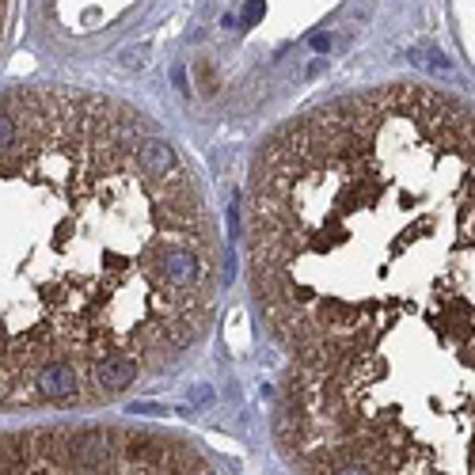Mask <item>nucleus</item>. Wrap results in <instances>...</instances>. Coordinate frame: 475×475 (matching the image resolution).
<instances>
[{
    "label": "nucleus",
    "mask_w": 475,
    "mask_h": 475,
    "mask_svg": "<svg viewBox=\"0 0 475 475\" xmlns=\"http://www.w3.org/2000/svg\"><path fill=\"white\" fill-rule=\"evenodd\" d=\"M251 289L293 353L274 437L301 475H475V115L342 96L251 167Z\"/></svg>",
    "instance_id": "nucleus-1"
},
{
    "label": "nucleus",
    "mask_w": 475,
    "mask_h": 475,
    "mask_svg": "<svg viewBox=\"0 0 475 475\" xmlns=\"http://www.w3.org/2000/svg\"><path fill=\"white\" fill-rule=\"evenodd\" d=\"M179 148L88 91L0 96V411L96 407L171 369L217 301Z\"/></svg>",
    "instance_id": "nucleus-2"
},
{
    "label": "nucleus",
    "mask_w": 475,
    "mask_h": 475,
    "mask_svg": "<svg viewBox=\"0 0 475 475\" xmlns=\"http://www.w3.org/2000/svg\"><path fill=\"white\" fill-rule=\"evenodd\" d=\"M0 475H221V468L156 430L53 422L0 430Z\"/></svg>",
    "instance_id": "nucleus-3"
},
{
    "label": "nucleus",
    "mask_w": 475,
    "mask_h": 475,
    "mask_svg": "<svg viewBox=\"0 0 475 475\" xmlns=\"http://www.w3.org/2000/svg\"><path fill=\"white\" fill-rule=\"evenodd\" d=\"M411 65H418V69L430 72V77H449L453 72V61L445 58L441 50H411Z\"/></svg>",
    "instance_id": "nucleus-4"
},
{
    "label": "nucleus",
    "mask_w": 475,
    "mask_h": 475,
    "mask_svg": "<svg viewBox=\"0 0 475 475\" xmlns=\"http://www.w3.org/2000/svg\"><path fill=\"white\" fill-rule=\"evenodd\" d=\"M266 15V4L263 0H247L244 4V15H240V23H259Z\"/></svg>",
    "instance_id": "nucleus-5"
},
{
    "label": "nucleus",
    "mask_w": 475,
    "mask_h": 475,
    "mask_svg": "<svg viewBox=\"0 0 475 475\" xmlns=\"http://www.w3.org/2000/svg\"><path fill=\"white\" fill-rule=\"evenodd\" d=\"M122 61H126V65H145V61H148L145 46H141V50H137V46H134V50H129V53H122Z\"/></svg>",
    "instance_id": "nucleus-6"
},
{
    "label": "nucleus",
    "mask_w": 475,
    "mask_h": 475,
    "mask_svg": "<svg viewBox=\"0 0 475 475\" xmlns=\"http://www.w3.org/2000/svg\"><path fill=\"white\" fill-rule=\"evenodd\" d=\"M308 42L315 46V50H327V42H331V39H327V34H312V39H308Z\"/></svg>",
    "instance_id": "nucleus-7"
}]
</instances>
